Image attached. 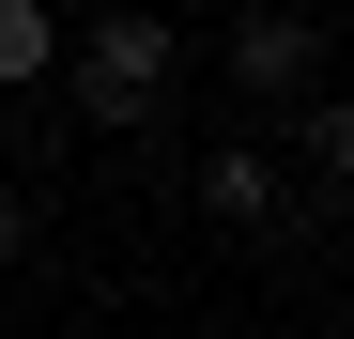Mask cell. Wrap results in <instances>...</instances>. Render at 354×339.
Masks as SVG:
<instances>
[{
  "mask_svg": "<svg viewBox=\"0 0 354 339\" xmlns=\"http://www.w3.org/2000/svg\"><path fill=\"white\" fill-rule=\"evenodd\" d=\"M201 216L262 232V216H277V170H262V154H201Z\"/></svg>",
  "mask_w": 354,
  "mask_h": 339,
  "instance_id": "obj_3",
  "label": "cell"
},
{
  "mask_svg": "<svg viewBox=\"0 0 354 339\" xmlns=\"http://www.w3.org/2000/svg\"><path fill=\"white\" fill-rule=\"evenodd\" d=\"M0 77H62V16L46 0H0Z\"/></svg>",
  "mask_w": 354,
  "mask_h": 339,
  "instance_id": "obj_4",
  "label": "cell"
},
{
  "mask_svg": "<svg viewBox=\"0 0 354 339\" xmlns=\"http://www.w3.org/2000/svg\"><path fill=\"white\" fill-rule=\"evenodd\" d=\"M62 93H77V124H154L169 108V31L154 16H93L77 62H62Z\"/></svg>",
  "mask_w": 354,
  "mask_h": 339,
  "instance_id": "obj_1",
  "label": "cell"
},
{
  "mask_svg": "<svg viewBox=\"0 0 354 339\" xmlns=\"http://www.w3.org/2000/svg\"><path fill=\"white\" fill-rule=\"evenodd\" d=\"M231 77H247V93H308L324 77V31L308 16H247V31H231Z\"/></svg>",
  "mask_w": 354,
  "mask_h": 339,
  "instance_id": "obj_2",
  "label": "cell"
},
{
  "mask_svg": "<svg viewBox=\"0 0 354 339\" xmlns=\"http://www.w3.org/2000/svg\"><path fill=\"white\" fill-rule=\"evenodd\" d=\"M0 262H31V201L16 185H0Z\"/></svg>",
  "mask_w": 354,
  "mask_h": 339,
  "instance_id": "obj_6",
  "label": "cell"
},
{
  "mask_svg": "<svg viewBox=\"0 0 354 339\" xmlns=\"http://www.w3.org/2000/svg\"><path fill=\"white\" fill-rule=\"evenodd\" d=\"M308 170H324V185L354 170V108H339V93H308Z\"/></svg>",
  "mask_w": 354,
  "mask_h": 339,
  "instance_id": "obj_5",
  "label": "cell"
}]
</instances>
